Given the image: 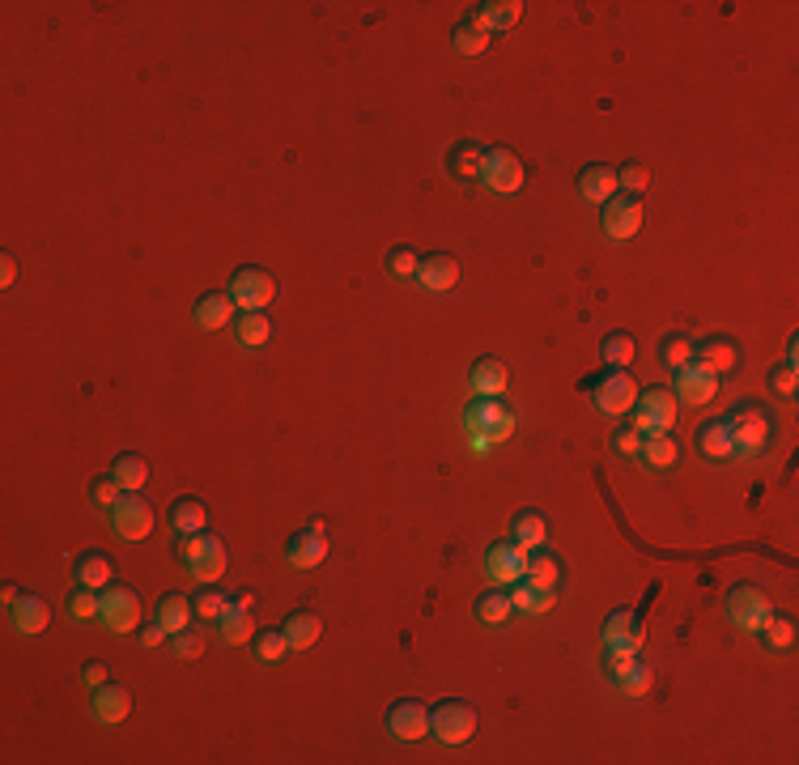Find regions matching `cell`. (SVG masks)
<instances>
[{"instance_id":"obj_8","label":"cell","mask_w":799,"mask_h":765,"mask_svg":"<svg viewBox=\"0 0 799 765\" xmlns=\"http://www.w3.org/2000/svg\"><path fill=\"white\" fill-rule=\"evenodd\" d=\"M723 608H727V621L736 625V629H744V634H757L761 621L770 617V600H765V591L753 587V583H736V587H731Z\"/></svg>"},{"instance_id":"obj_36","label":"cell","mask_w":799,"mask_h":765,"mask_svg":"<svg viewBox=\"0 0 799 765\" xmlns=\"http://www.w3.org/2000/svg\"><path fill=\"white\" fill-rule=\"evenodd\" d=\"M217 634L221 638H226L230 646H238V642H251L255 638V621L247 617V608L243 604H226V612H221V617H217Z\"/></svg>"},{"instance_id":"obj_24","label":"cell","mask_w":799,"mask_h":765,"mask_svg":"<svg viewBox=\"0 0 799 765\" xmlns=\"http://www.w3.org/2000/svg\"><path fill=\"white\" fill-rule=\"evenodd\" d=\"M281 634H285V642H289V651H306V646H315V642H319V634H323V617H319L315 608H294V612L285 617Z\"/></svg>"},{"instance_id":"obj_31","label":"cell","mask_w":799,"mask_h":765,"mask_svg":"<svg viewBox=\"0 0 799 765\" xmlns=\"http://www.w3.org/2000/svg\"><path fill=\"white\" fill-rule=\"evenodd\" d=\"M234 336L243 349H264L272 340V323L264 311H238L234 315Z\"/></svg>"},{"instance_id":"obj_12","label":"cell","mask_w":799,"mask_h":765,"mask_svg":"<svg viewBox=\"0 0 799 765\" xmlns=\"http://www.w3.org/2000/svg\"><path fill=\"white\" fill-rule=\"evenodd\" d=\"M464 430L485 434L489 442H502V438H510V430H515V413H510L502 400H476L464 413Z\"/></svg>"},{"instance_id":"obj_11","label":"cell","mask_w":799,"mask_h":765,"mask_svg":"<svg viewBox=\"0 0 799 765\" xmlns=\"http://www.w3.org/2000/svg\"><path fill=\"white\" fill-rule=\"evenodd\" d=\"M676 374V383H672V396H676V404H689V408H702V404H710L714 396H719V374H714L710 366H702L693 357L689 366H680V370H672Z\"/></svg>"},{"instance_id":"obj_42","label":"cell","mask_w":799,"mask_h":765,"mask_svg":"<svg viewBox=\"0 0 799 765\" xmlns=\"http://www.w3.org/2000/svg\"><path fill=\"white\" fill-rule=\"evenodd\" d=\"M510 595L498 587V591H485L481 600H476V621L481 625H502V621H510Z\"/></svg>"},{"instance_id":"obj_19","label":"cell","mask_w":799,"mask_h":765,"mask_svg":"<svg viewBox=\"0 0 799 765\" xmlns=\"http://www.w3.org/2000/svg\"><path fill=\"white\" fill-rule=\"evenodd\" d=\"M234 315H238V306H234V298L226 294V289H213V294L196 298V306H192V323H196L200 332H221V328H230Z\"/></svg>"},{"instance_id":"obj_21","label":"cell","mask_w":799,"mask_h":765,"mask_svg":"<svg viewBox=\"0 0 799 765\" xmlns=\"http://www.w3.org/2000/svg\"><path fill=\"white\" fill-rule=\"evenodd\" d=\"M417 281H421V289H430V294H447V289L459 281V260L447 255V251L421 255V260H417Z\"/></svg>"},{"instance_id":"obj_3","label":"cell","mask_w":799,"mask_h":765,"mask_svg":"<svg viewBox=\"0 0 799 765\" xmlns=\"http://www.w3.org/2000/svg\"><path fill=\"white\" fill-rule=\"evenodd\" d=\"M638 404V413L629 417V425L642 434V438H651V434H672V425H676V396L668 387H646L642 396L634 400Z\"/></svg>"},{"instance_id":"obj_4","label":"cell","mask_w":799,"mask_h":765,"mask_svg":"<svg viewBox=\"0 0 799 765\" xmlns=\"http://www.w3.org/2000/svg\"><path fill=\"white\" fill-rule=\"evenodd\" d=\"M430 731L438 744H468L476 736V706L459 702V697H451V702H438L434 714H430Z\"/></svg>"},{"instance_id":"obj_33","label":"cell","mask_w":799,"mask_h":765,"mask_svg":"<svg viewBox=\"0 0 799 765\" xmlns=\"http://www.w3.org/2000/svg\"><path fill=\"white\" fill-rule=\"evenodd\" d=\"M642 459H646V468L668 472V468L680 464V442H676L672 434H651V438H642Z\"/></svg>"},{"instance_id":"obj_6","label":"cell","mask_w":799,"mask_h":765,"mask_svg":"<svg viewBox=\"0 0 799 765\" xmlns=\"http://www.w3.org/2000/svg\"><path fill=\"white\" fill-rule=\"evenodd\" d=\"M591 400L604 417H625L638 400V383L625 370H604L600 379H591Z\"/></svg>"},{"instance_id":"obj_28","label":"cell","mask_w":799,"mask_h":765,"mask_svg":"<svg viewBox=\"0 0 799 765\" xmlns=\"http://www.w3.org/2000/svg\"><path fill=\"white\" fill-rule=\"evenodd\" d=\"M519 17H523V5H519V0H485V5H476L472 22L489 34V30H510V26L519 22Z\"/></svg>"},{"instance_id":"obj_41","label":"cell","mask_w":799,"mask_h":765,"mask_svg":"<svg viewBox=\"0 0 799 765\" xmlns=\"http://www.w3.org/2000/svg\"><path fill=\"white\" fill-rule=\"evenodd\" d=\"M557 574H561V566H557V557H553V553H544V549H532V553H527L523 583H532V587H553V583H557Z\"/></svg>"},{"instance_id":"obj_57","label":"cell","mask_w":799,"mask_h":765,"mask_svg":"<svg viewBox=\"0 0 799 765\" xmlns=\"http://www.w3.org/2000/svg\"><path fill=\"white\" fill-rule=\"evenodd\" d=\"M162 638H166V629H162L158 621H153V625H145V629H141V642H145V646H158Z\"/></svg>"},{"instance_id":"obj_5","label":"cell","mask_w":799,"mask_h":765,"mask_svg":"<svg viewBox=\"0 0 799 765\" xmlns=\"http://www.w3.org/2000/svg\"><path fill=\"white\" fill-rule=\"evenodd\" d=\"M226 294L234 298L238 311H268L272 294H277V277H272L268 268L247 264V268H238L234 277H230V289H226Z\"/></svg>"},{"instance_id":"obj_55","label":"cell","mask_w":799,"mask_h":765,"mask_svg":"<svg viewBox=\"0 0 799 765\" xmlns=\"http://www.w3.org/2000/svg\"><path fill=\"white\" fill-rule=\"evenodd\" d=\"M81 685H85V689L107 685V668H102V663H85V668H81Z\"/></svg>"},{"instance_id":"obj_44","label":"cell","mask_w":799,"mask_h":765,"mask_svg":"<svg viewBox=\"0 0 799 765\" xmlns=\"http://www.w3.org/2000/svg\"><path fill=\"white\" fill-rule=\"evenodd\" d=\"M451 47L459 51V56H481V51L489 47V34H485V30H481V26H476L472 17H468V22H459V26H455V34H451Z\"/></svg>"},{"instance_id":"obj_15","label":"cell","mask_w":799,"mask_h":765,"mask_svg":"<svg viewBox=\"0 0 799 765\" xmlns=\"http://www.w3.org/2000/svg\"><path fill=\"white\" fill-rule=\"evenodd\" d=\"M523 570H527V549L515 540H502L485 553V578L493 587H515L523 578Z\"/></svg>"},{"instance_id":"obj_26","label":"cell","mask_w":799,"mask_h":765,"mask_svg":"<svg viewBox=\"0 0 799 765\" xmlns=\"http://www.w3.org/2000/svg\"><path fill=\"white\" fill-rule=\"evenodd\" d=\"M111 557L102 553V549H85L77 561H73V578H77V587H90V591H102L111 583Z\"/></svg>"},{"instance_id":"obj_35","label":"cell","mask_w":799,"mask_h":765,"mask_svg":"<svg viewBox=\"0 0 799 765\" xmlns=\"http://www.w3.org/2000/svg\"><path fill=\"white\" fill-rule=\"evenodd\" d=\"M757 634H761V642L770 646V651H791V646H795V617H791V612H774L770 608V617L761 621Z\"/></svg>"},{"instance_id":"obj_48","label":"cell","mask_w":799,"mask_h":765,"mask_svg":"<svg viewBox=\"0 0 799 765\" xmlns=\"http://www.w3.org/2000/svg\"><path fill=\"white\" fill-rule=\"evenodd\" d=\"M170 655L175 659H200L204 655V634L200 629H179V634H170Z\"/></svg>"},{"instance_id":"obj_52","label":"cell","mask_w":799,"mask_h":765,"mask_svg":"<svg viewBox=\"0 0 799 765\" xmlns=\"http://www.w3.org/2000/svg\"><path fill=\"white\" fill-rule=\"evenodd\" d=\"M617 689H621L625 697H642L646 689H651V663L638 659V663H634V672H629L625 680H617Z\"/></svg>"},{"instance_id":"obj_13","label":"cell","mask_w":799,"mask_h":765,"mask_svg":"<svg viewBox=\"0 0 799 765\" xmlns=\"http://www.w3.org/2000/svg\"><path fill=\"white\" fill-rule=\"evenodd\" d=\"M600 230L608 234V238H617V243H625V238H634L638 230H642V200L638 196H625V192H617L608 204H600Z\"/></svg>"},{"instance_id":"obj_30","label":"cell","mask_w":799,"mask_h":765,"mask_svg":"<svg viewBox=\"0 0 799 765\" xmlns=\"http://www.w3.org/2000/svg\"><path fill=\"white\" fill-rule=\"evenodd\" d=\"M192 621H196V608H192V600H187V595L170 591V595H162V600H158V625L166 629V638L179 634V629H187Z\"/></svg>"},{"instance_id":"obj_22","label":"cell","mask_w":799,"mask_h":765,"mask_svg":"<svg viewBox=\"0 0 799 765\" xmlns=\"http://www.w3.org/2000/svg\"><path fill=\"white\" fill-rule=\"evenodd\" d=\"M574 187H578V196L591 200V204H608L612 196L621 192V187H617V170L604 166V162H587L583 170H578Z\"/></svg>"},{"instance_id":"obj_49","label":"cell","mask_w":799,"mask_h":765,"mask_svg":"<svg viewBox=\"0 0 799 765\" xmlns=\"http://www.w3.org/2000/svg\"><path fill=\"white\" fill-rule=\"evenodd\" d=\"M646 183H651V170H646L642 162H625V166L617 170V187H621L625 196H642Z\"/></svg>"},{"instance_id":"obj_50","label":"cell","mask_w":799,"mask_h":765,"mask_svg":"<svg viewBox=\"0 0 799 765\" xmlns=\"http://www.w3.org/2000/svg\"><path fill=\"white\" fill-rule=\"evenodd\" d=\"M85 493H90V502H94V506L111 510L119 498H124V485H119L115 476H94V481H90V489H85Z\"/></svg>"},{"instance_id":"obj_7","label":"cell","mask_w":799,"mask_h":765,"mask_svg":"<svg viewBox=\"0 0 799 765\" xmlns=\"http://www.w3.org/2000/svg\"><path fill=\"white\" fill-rule=\"evenodd\" d=\"M481 183L489 187L493 196H515L523 187V162L515 149H485V162H481Z\"/></svg>"},{"instance_id":"obj_39","label":"cell","mask_w":799,"mask_h":765,"mask_svg":"<svg viewBox=\"0 0 799 765\" xmlns=\"http://www.w3.org/2000/svg\"><path fill=\"white\" fill-rule=\"evenodd\" d=\"M642 659V646H604V659H600V668H604V676L617 685V680H625L629 672H634V663Z\"/></svg>"},{"instance_id":"obj_9","label":"cell","mask_w":799,"mask_h":765,"mask_svg":"<svg viewBox=\"0 0 799 765\" xmlns=\"http://www.w3.org/2000/svg\"><path fill=\"white\" fill-rule=\"evenodd\" d=\"M102 625L111 629V634H132L136 625H141V595L132 587H119V583H107L102 587Z\"/></svg>"},{"instance_id":"obj_43","label":"cell","mask_w":799,"mask_h":765,"mask_svg":"<svg viewBox=\"0 0 799 765\" xmlns=\"http://www.w3.org/2000/svg\"><path fill=\"white\" fill-rule=\"evenodd\" d=\"M68 617L73 621H81V625H90L94 617H102V591H90V587H77L73 595H68Z\"/></svg>"},{"instance_id":"obj_14","label":"cell","mask_w":799,"mask_h":765,"mask_svg":"<svg viewBox=\"0 0 799 765\" xmlns=\"http://www.w3.org/2000/svg\"><path fill=\"white\" fill-rule=\"evenodd\" d=\"M387 736L391 740H425L430 736V710H425L421 702H413V697H400V702L387 706Z\"/></svg>"},{"instance_id":"obj_18","label":"cell","mask_w":799,"mask_h":765,"mask_svg":"<svg viewBox=\"0 0 799 765\" xmlns=\"http://www.w3.org/2000/svg\"><path fill=\"white\" fill-rule=\"evenodd\" d=\"M693 447H697V455H702V459H710V464H727V459H736V447H731V430H727L723 417L697 425V430H693Z\"/></svg>"},{"instance_id":"obj_32","label":"cell","mask_w":799,"mask_h":765,"mask_svg":"<svg viewBox=\"0 0 799 765\" xmlns=\"http://www.w3.org/2000/svg\"><path fill=\"white\" fill-rule=\"evenodd\" d=\"M204 523H209V506H204L200 498H175L170 502V527H175L179 536H187V532H204Z\"/></svg>"},{"instance_id":"obj_53","label":"cell","mask_w":799,"mask_h":765,"mask_svg":"<svg viewBox=\"0 0 799 765\" xmlns=\"http://www.w3.org/2000/svg\"><path fill=\"white\" fill-rule=\"evenodd\" d=\"M387 272H391V277H417V251L413 247H391Z\"/></svg>"},{"instance_id":"obj_37","label":"cell","mask_w":799,"mask_h":765,"mask_svg":"<svg viewBox=\"0 0 799 765\" xmlns=\"http://www.w3.org/2000/svg\"><path fill=\"white\" fill-rule=\"evenodd\" d=\"M600 357H604V366L625 370V366L638 357V340L629 336V332H608V336L600 340Z\"/></svg>"},{"instance_id":"obj_46","label":"cell","mask_w":799,"mask_h":765,"mask_svg":"<svg viewBox=\"0 0 799 765\" xmlns=\"http://www.w3.org/2000/svg\"><path fill=\"white\" fill-rule=\"evenodd\" d=\"M289 655V642L281 629H255V659L260 663H281Z\"/></svg>"},{"instance_id":"obj_1","label":"cell","mask_w":799,"mask_h":765,"mask_svg":"<svg viewBox=\"0 0 799 765\" xmlns=\"http://www.w3.org/2000/svg\"><path fill=\"white\" fill-rule=\"evenodd\" d=\"M723 421H727L731 447H736L740 459H757L765 447H770V438H774V413L761 400L731 404L727 413H723Z\"/></svg>"},{"instance_id":"obj_25","label":"cell","mask_w":799,"mask_h":765,"mask_svg":"<svg viewBox=\"0 0 799 765\" xmlns=\"http://www.w3.org/2000/svg\"><path fill=\"white\" fill-rule=\"evenodd\" d=\"M697 362L710 366L714 374H727V370H736V366H740V345H736L731 336L714 332V336H706L702 345H697Z\"/></svg>"},{"instance_id":"obj_16","label":"cell","mask_w":799,"mask_h":765,"mask_svg":"<svg viewBox=\"0 0 799 765\" xmlns=\"http://www.w3.org/2000/svg\"><path fill=\"white\" fill-rule=\"evenodd\" d=\"M90 714H94V723H107V727L124 723L128 714H132V693H128V685H115V680H107V685L90 689Z\"/></svg>"},{"instance_id":"obj_56","label":"cell","mask_w":799,"mask_h":765,"mask_svg":"<svg viewBox=\"0 0 799 765\" xmlns=\"http://www.w3.org/2000/svg\"><path fill=\"white\" fill-rule=\"evenodd\" d=\"M17 281V260H13V255H0V285H13Z\"/></svg>"},{"instance_id":"obj_45","label":"cell","mask_w":799,"mask_h":765,"mask_svg":"<svg viewBox=\"0 0 799 765\" xmlns=\"http://www.w3.org/2000/svg\"><path fill=\"white\" fill-rule=\"evenodd\" d=\"M765 387H770V396H778V400H795V391H799V370H795V362L770 366V374H765Z\"/></svg>"},{"instance_id":"obj_23","label":"cell","mask_w":799,"mask_h":765,"mask_svg":"<svg viewBox=\"0 0 799 765\" xmlns=\"http://www.w3.org/2000/svg\"><path fill=\"white\" fill-rule=\"evenodd\" d=\"M506 383H510V370L498 362V357H481L468 374V391L476 400H502Z\"/></svg>"},{"instance_id":"obj_51","label":"cell","mask_w":799,"mask_h":765,"mask_svg":"<svg viewBox=\"0 0 799 765\" xmlns=\"http://www.w3.org/2000/svg\"><path fill=\"white\" fill-rule=\"evenodd\" d=\"M612 451H617L621 459H638V455H642V434L625 421L621 430H612Z\"/></svg>"},{"instance_id":"obj_17","label":"cell","mask_w":799,"mask_h":765,"mask_svg":"<svg viewBox=\"0 0 799 765\" xmlns=\"http://www.w3.org/2000/svg\"><path fill=\"white\" fill-rule=\"evenodd\" d=\"M323 557H328V532H319V527H311V523L285 540V561L294 570H315Z\"/></svg>"},{"instance_id":"obj_27","label":"cell","mask_w":799,"mask_h":765,"mask_svg":"<svg viewBox=\"0 0 799 765\" xmlns=\"http://www.w3.org/2000/svg\"><path fill=\"white\" fill-rule=\"evenodd\" d=\"M481 162H485V149L481 145H476V141H459L447 153V175L455 183H472V179H481Z\"/></svg>"},{"instance_id":"obj_40","label":"cell","mask_w":799,"mask_h":765,"mask_svg":"<svg viewBox=\"0 0 799 765\" xmlns=\"http://www.w3.org/2000/svg\"><path fill=\"white\" fill-rule=\"evenodd\" d=\"M697 357V345L685 336V332H668L659 340V362L668 366V370H680V366H689Z\"/></svg>"},{"instance_id":"obj_29","label":"cell","mask_w":799,"mask_h":765,"mask_svg":"<svg viewBox=\"0 0 799 765\" xmlns=\"http://www.w3.org/2000/svg\"><path fill=\"white\" fill-rule=\"evenodd\" d=\"M600 642L604 646H642V625H638V617H634V608H617L612 617L604 621V629H600Z\"/></svg>"},{"instance_id":"obj_10","label":"cell","mask_w":799,"mask_h":765,"mask_svg":"<svg viewBox=\"0 0 799 765\" xmlns=\"http://www.w3.org/2000/svg\"><path fill=\"white\" fill-rule=\"evenodd\" d=\"M111 532H115V540H145L149 532H153V506L141 498V493H124L111 510Z\"/></svg>"},{"instance_id":"obj_58","label":"cell","mask_w":799,"mask_h":765,"mask_svg":"<svg viewBox=\"0 0 799 765\" xmlns=\"http://www.w3.org/2000/svg\"><path fill=\"white\" fill-rule=\"evenodd\" d=\"M0 595H5V604H13L22 591H17V583H5V591H0Z\"/></svg>"},{"instance_id":"obj_34","label":"cell","mask_w":799,"mask_h":765,"mask_svg":"<svg viewBox=\"0 0 799 765\" xmlns=\"http://www.w3.org/2000/svg\"><path fill=\"white\" fill-rule=\"evenodd\" d=\"M544 536H549V527H544V515H540V510H519L515 523H510V540L523 544L527 553H532V549H544Z\"/></svg>"},{"instance_id":"obj_38","label":"cell","mask_w":799,"mask_h":765,"mask_svg":"<svg viewBox=\"0 0 799 765\" xmlns=\"http://www.w3.org/2000/svg\"><path fill=\"white\" fill-rule=\"evenodd\" d=\"M111 476H115L119 485H124V493H141V485L149 481V464H145V459L136 455V451H124V455H119L115 464H111Z\"/></svg>"},{"instance_id":"obj_47","label":"cell","mask_w":799,"mask_h":765,"mask_svg":"<svg viewBox=\"0 0 799 765\" xmlns=\"http://www.w3.org/2000/svg\"><path fill=\"white\" fill-rule=\"evenodd\" d=\"M226 604H230V595H221L217 587H204V591H196V600H192V608H196V621H217L221 612H226Z\"/></svg>"},{"instance_id":"obj_54","label":"cell","mask_w":799,"mask_h":765,"mask_svg":"<svg viewBox=\"0 0 799 765\" xmlns=\"http://www.w3.org/2000/svg\"><path fill=\"white\" fill-rule=\"evenodd\" d=\"M536 591L540 587H532V583H523V578H519V583L506 591L510 595V608H515V612H536Z\"/></svg>"},{"instance_id":"obj_2","label":"cell","mask_w":799,"mask_h":765,"mask_svg":"<svg viewBox=\"0 0 799 765\" xmlns=\"http://www.w3.org/2000/svg\"><path fill=\"white\" fill-rule=\"evenodd\" d=\"M175 553H179V566L196 578V583H217L226 574V544H221L213 532H187L175 540Z\"/></svg>"},{"instance_id":"obj_20","label":"cell","mask_w":799,"mask_h":765,"mask_svg":"<svg viewBox=\"0 0 799 765\" xmlns=\"http://www.w3.org/2000/svg\"><path fill=\"white\" fill-rule=\"evenodd\" d=\"M9 621H13V629H17L22 638H34V634H43V629H47L51 608H47L43 595L26 591V595H17V600L9 604Z\"/></svg>"}]
</instances>
